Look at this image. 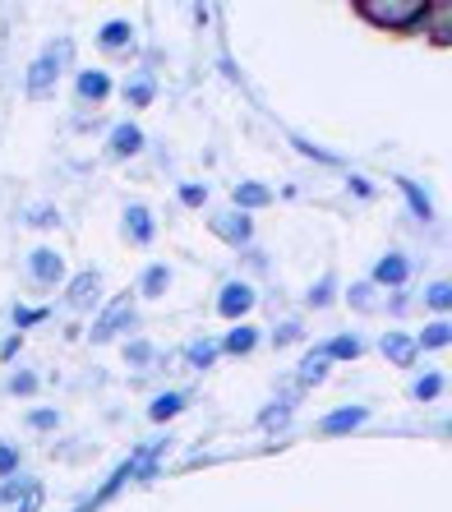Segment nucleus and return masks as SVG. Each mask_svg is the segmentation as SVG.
<instances>
[{"instance_id": "obj_24", "label": "nucleus", "mask_w": 452, "mask_h": 512, "mask_svg": "<svg viewBox=\"0 0 452 512\" xmlns=\"http://www.w3.org/2000/svg\"><path fill=\"white\" fill-rule=\"evenodd\" d=\"M291 406H296V397H286V402H277V406H263V411H259V425L263 429H282L286 416H291Z\"/></svg>"}, {"instance_id": "obj_14", "label": "nucleus", "mask_w": 452, "mask_h": 512, "mask_svg": "<svg viewBox=\"0 0 452 512\" xmlns=\"http://www.w3.org/2000/svg\"><path fill=\"white\" fill-rule=\"evenodd\" d=\"M134 42V28L125 24V19H111V24H102V33H97V47L102 51H125Z\"/></svg>"}, {"instance_id": "obj_4", "label": "nucleus", "mask_w": 452, "mask_h": 512, "mask_svg": "<svg viewBox=\"0 0 452 512\" xmlns=\"http://www.w3.org/2000/svg\"><path fill=\"white\" fill-rule=\"evenodd\" d=\"M254 286L250 282H226L222 291H217V314L222 319H245V314L254 310Z\"/></svg>"}, {"instance_id": "obj_5", "label": "nucleus", "mask_w": 452, "mask_h": 512, "mask_svg": "<svg viewBox=\"0 0 452 512\" xmlns=\"http://www.w3.org/2000/svg\"><path fill=\"white\" fill-rule=\"evenodd\" d=\"M28 273H33V282H42V286H60L65 282V263H60L56 250H33L28 254Z\"/></svg>"}, {"instance_id": "obj_22", "label": "nucleus", "mask_w": 452, "mask_h": 512, "mask_svg": "<svg viewBox=\"0 0 452 512\" xmlns=\"http://www.w3.org/2000/svg\"><path fill=\"white\" fill-rule=\"evenodd\" d=\"M443 383H448L443 374H420V379L411 383V397H416V402H434V397L443 393Z\"/></svg>"}, {"instance_id": "obj_19", "label": "nucleus", "mask_w": 452, "mask_h": 512, "mask_svg": "<svg viewBox=\"0 0 452 512\" xmlns=\"http://www.w3.org/2000/svg\"><path fill=\"white\" fill-rule=\"evenodd\" d=\"M319 351H323V356H328V360H356L360 351H365V346H360V337L342 333V337H333V342H323Z\"/></svg>"}, {"instance_id": "obj_23", "label": "nucleus", "mask_w": 452, "mask_h": 512, "mask_svg": "<svg viewBox=\"0 0 452 512\" xmlns=\"http://www.w3.org/2000/svg\"><path fill=\"white\" fill-rule=\"evenodd\" d=\"M448 337H452L448 323H429L425 333L416 337V351H439V346H448Z\"/></svg>"}, {"instance_id": "obj_9", "label": "nucleus", "mask_w": 452, "mask_h": 512, "mask_svg": "<svg viewBox=\"0 0 452 512\" xmlns=\"http://www.w3.org/2000/svg\"><path fill=\"white\" fill-rule=\"evenodd\" d=\"M97 296H102V273H97V268L79 273V277L70 282V291H65V300H70L74 310H84V305H93Z\"/></svg>"}, {"instance_id": "obj_25", "label": "nucleus", "mask_w": 452, "mask_h": 512, "mask_svg": "<svg viewBox=\"0 0 452 512\" xmlns=\"http://www.w3.org/2000/svg\"><path fill=\"white\" fill-rule=\"evenodd\" d=\"M323 379H328V356L314 351V356L300 365V383H323Z\"/></svg>"}, {"instance_id": "obj_38", "label": "nucleus", "mask_w": 452, "mask_h": 512, "mask_svg": "<svg viewBox=\"0 0 452 512\" xmlns=\"http://www.w3.org/2000/svg\"><path fill=\"white\" fill-rule=\"evenodd\" d=\"M28 222H33V227H56L60 217H56V208H33V213H28Z\"/></svg>"}, {"instance_id": "obj_7", "label": "nucleus", "mask_w": 452, "mask_h": 512, "mask_svg": "<svg viewBox=\"0 0 452 512\" xmlns=\"http://www.w3.org/2000/svg\"><path fill=\"white\" fill-rule=\"evenodd\" d=\"M379 351L388 360H393V365H402V370H411V365H416V337H406V333H383L379 337Z\"/></svg>"}, {"instance_id": "obj_33", "label": "nucleus", "mask_w": 452, "mask_h": 512, "mask_svg": "<svg viewBox=\"0 0 452 512\" xmlns=\"http://www.w3.org/2000/svg\"><path fill=\"white\" fill-rule=\"evenodd\" d=\"M125 360H130L134 370H143V365L153 360V346H148V342H130V346H125Z\"/></svg>"}, {"instance_id": "obj_2", "label": "nucleus", "mask_w": 452, "mask_h": 512, "mask_svg": "<svg viewBox=\"0 0 452 512\" xmlns=\"http://www.w3.org/2000/svg\"><path fill=\"white\" fill-rule=\"evenodd\" d=\"M70 42H56L51 51H42V56L28 65V97H47L51 88H56L60 70H65V60H70Z\"/></svg>"}, {"instance_id": "obj_10", "label": "nucleus", "mask_w": 452, "mask_h": 512, "mask_svg": "<svg viewBox=\"0 0 452 512\" xmlns=\"http://www.w3.org/2000/svg\"><path fill=\"white\" fill-rule=\"evenodd\" d=\"M125 231H130L134 245H153V231H157L153 213H148L143 203H130V208H125Z\"/></svg>"}, {"instance_id": "obj_16", "label": "nucleus", "mask_w": 452, "mask_h": 512, "mask_svg": "<svg viewBox=\"0 0 452 512\" xmlns=\"http://www.w3.org/2000/svg\"><path fill=\"white\" fill-rule=\"evenodd\" d=\"M185 406H190V397H185V393H162V397H153V402H148V416H153L157 425H162V420L180 416Z\"/></svg>"}, {"instance_id": "obj_31", "label": "nucleus", "mask_w": 452, "mask_h": 512, "mask_svg": "<svg viewBox=\"0 0 452 512\" xmlns=\"http://www.w3.org/2000/svg\"><path fill=\"white\" fill-rule=\"evenodd\" d=\"M14 512H42V485H28L19 499H14Z\"/></svg>"}, {"instance_id": "obj_18", "label": "nucleus", "mask_w": 452, "mask_h": 512, "mask_svg": "<svg viewBox=\"0 0 452 512\" xmlns=\"http://www.w3.org/2000/svg\"><path fill=\"white\" fill-rule=\"evenodd\" d=\"M171 286V273L162 268V263H153V268H143V277H139V296H148V300H157L162 291Z\"/></svg>"}, {"instance_id": "obj_30", "label": "nucleus", "mask_w": 452, "mask_h": 512, "mask_svg": "<svg viewBox=\"0 0 452 512\" xmlns=\"http://www.w3.org/2000/svg\"><path fill=\"white\" fill-rule=\"evenodd\" d=\"M28 485H33V480H24V476H10V480H0V508H5V503H14V499H19V494H24Z\"/></svg>"}, {"instance_id": "obj_41", "label": "nucleus", "mask_w": 452, "mask_h": 512, "mask_svg": "<svg viewBox=\"0 0 452 512\" xmlns=\"http://www.w3.org/2000/svg\"><path fill=\"white\" fill-rule=\"evenodd\" d=\"M74 512H93V508H88V503H79V508H74Z\"/></svg>"}, {"instance_id": "obj_20", "label": "nucleus", "mask_w": 452, "mask_h": 512, "mask_svg": "<svg viewBox=\"0 0 452 512\" xmlns=\"http://www.w3.org/2000/svg\"><path fill=\"white\" fill-rule=\"evenodd\" d=\"M397 185H402V194H406V203H411V213L420 217V222H429L434 217V208H429V194L420 190L416 180H406V176H397Z\"/></svg>"}, {"instance_id": "obj_32", "label": "nucleus", "mask_w": 452, "mask_h": 512, "mask_svg": "<svg viewBox=\"0 0 452 512\" xmlns=\"http://www.w3.org/2000/svg\"><path fill=\"white\" fill-rule=\"evenodd\" d=\"M333 277H323V282L319 286H314V291H310V296H305V300H310V305H314V310H323V305H333V296H337V291H333Z\"/></svg>"}, {"instance_id": "obj_36", "label": "nucleus", "mask_w": 452, "mask_h": 512, "mask_svg": "<svg viewBox=\"0 0 452 512\" xmlns=\"http://www.w3.org/2000/svg\"><path fill=\"white\" fill-rule=\"evenodd\" d=\"M42 319H51V310H24V305H14V323H19V328H33V323H42Z\"/></svg>"}, {"instance_id": "obj_34", "label": "nucleus", "mask_w": 452, "mask_h": 512, "mask_svg": "<svg viewBox=\"0 0 452 512\" xmlns=\"http://www.w3.org/2000/svg\"><path fill=\"white\" fill-rule=\"evenodd\" d=\"M429 310H448V305H452V291H448V282H434V286H429Z\"/></svg>"}, {"instance_id": "obj_12", "label": "nucleus", "mask_w": 452, "mask_h": 512, "mask_svg": "<svg viewBox=\"0 0 452 512\" xmlns=\"http://www.w3.org/2000/svg\"><path fill=\"white\" fill-rule=\"evenodd\" d=\"M139 153H143L139 125H116V130H111V157H139Z\"/></svg>"}, {"instance_id": "obj_37", "label": "nucleus", "mask_w": 452, "mask_h": 512, "mask_svg": "<svg viewBox=\"0 0 452 512\" xmlns=\"http://www.w3.org/2000/svg\"><path fill=\"white\" fill-rule=\"evenodd\" d=\"M28 425H33V429H56L60 425V411H33V416H28Z\"/></svg>"}, {"instance_id": "obj_1", "label": "nucleus", "mask_w": 452, "mask_h": 512, "mask_svg": "<svg viewBox=\"0 0 452 512\" xmlns=\"http://www.w3.org/2000/svg\"><path fill=\"white\" fill-rule=\"evenodd\" d=\"M360 14H365L369 24H383V28H416V24H425V5L420 0H365L360 5Z\"/></svg>"}, {"instance_id": "obj_17", "label": "nucleus", "mask_w": 452, "mask_h": 512, "mask_svg": "<svg viewBox=\"0 0 452 512\" xmlns=\"http://www.w3.org/2000/svg\"><path fill=\"white\" fill-rule=\"evenodd\" d=\"M254 346H259V333L254 328H231L226 342H217V351H231V356H250Z\"/></svg>"}, {"instance_id": "obj_6", "label": "nucleus", "mask_w": 452, "mask_h": 512, "mask_svg": "<svg viewBox=\"0 0 452 512\" xmlns=\"http://www.w3.org/2000/svg\"><path fill=\"white\" fill-rule=\"evenodd\" d=\"M369 420V406H337V411H328V416L319 420V434H351V429H360Z\"/></svg>"}, {"instance_id": "obj_21", "label": "nucleus", "mask_w": 452, "mask_h": 512, "mask_svg": "<svg viewBox=\"0 0 452 512\" xmlns=\"http://www.w3.org/2000/svg\"><path fill=\"white\" fill-rule=\"evenodd\" d=\"M125 102H134V107H148V102H153V74L143 70L139 79H130V84H125Z\"/></svg>"}, {"instance_id": "obj_39", "label": "nucleus", "mask_w": 452, "mask_h": 512, "mask_svg": "<svg viewBox=\"0 0 452 512\" xmlns=\"http://www.w3.org/2000/svg\"><path fill=\"white\" fill-rule=\"evenodd\" d=\"M296 337H300V323H286L282 333H277V342H296Z\"/></svg>"}, {"instance_id": "obj_35", "label": "nucleus", "mask_w": 452, "mask_h": 512, "mask_svg": "<svg viewBox=\"0 0 452 512\" xmlns=\"http://www.w3.org/2000/svg\"><path fill=\"white\" fill-rule=\"evenodd\" d=\"M180 203H185V208H203L208 190H203V185H180Z\"/></svg>"}, {"instance_id": "obj_26", "label": "nucleus", "mask_w": 452, "mask_h": 512, "mask_svg": "<svg viewBox=\"0 0 452 512\" xmlns=\"http://www.w3.org/2000/svg\"><path fill=\"white\" fill-rule=\"evenodd\" d=\"M346 300L356 305V310H374V282H356V286H346Z\"/></svg>"}, {"instance_id": "obj_13", "label": "nucleus", "mask_w": 452, "mask_h": 512, "mask_svg": "<svg viewBox=\"0 0 452 512\" xmlns=\"http://www.w3.org/2000/svg\"><path fill=\"white\" fill-rule=\"evenodd\" d=\"M213 231L231 245H245L250 240V213H226V217H213Z\"/></svg>"}, {"instance_id": "obj_8", "label": "nucleus", "mask_w": 452, "mask_h": 512, "mask_svg": "<svg viewBox=\"0 0 452 512\" xmlns=\"http://www.w3.org/2000/svg\"><path fill=\"white\" fill-rule=\"evenodd\" d=\"M406 277H411V259L406 254H383L374 263V286H406Z\"/></svg>"}, {"instance_id": "obj_3", "label": "nucleus", "mask_w": 452, "mask_h": 512, "mask_svg": "<svg viewBox=\"0 0 452 512\" xmlns=\"http://www.w3.org/2000/svg\"><path fill=\"white\" fill-rule=\"evenodd\" d=\"M130 323H134V296H120V300H111L107 310H102V319L88 328V342H93V346L111 342V337H120Z\"/></svg>"}, {"instance_id": "obj_28", "label": "nucleus", "mask_w": 452, "mask_h": 512, "mask_svg": "<svg viewBox=\"0 0 452 512\" xmlns=\"http://www.w3.org/2000/svg\"><path fill=\"white\" fill-rule=\"evenodd\" d=\"M213 360H217V342H194L190 346V365H194V370H208Z\"/></svg>"}, {"instance_id": "obj_27", "label": "nucleus", "mask_w": 452, "mask_h": 512, "mask_svg": "<svg viewBox=\"0 0 452 512\" xmlns=\"http://www.w3.org/2000/svg\"><path fill=\"white\" fill-rule=\"evenodd\" d=\"M10 476H19V448L0 439V480H10Z\"/></svg>"}, {"instance_id": "obj_29", "label": "nucleus", "mask_w": 452, "mask_h": 512, "mask_svg": "<svg viewBox=\"0 0 452 512\" xmlns=\"http://www.w3.org/2000/svg\"><path fill=\"white\" fill-rule=\"evenodd\" d=\"M37 393V374L33 370H19L10 379V397H33Z\"/></svg>"}, {"instance_id": "obj_40", "label": "nucleus", "mask_w": 452, "mask_h": 512, "mask_svg": "<svg viewBox=\"0 0 452 512\" xmlns=\"http://www.w3.org/2000/svg\"><path fill=\"white\" fill-rule=\"evenodd\" d=\"M346 185H351V190H356L360 199H369V194H374V190H369V185H365V180H360V176H351V180H346Z\"/></svg>"}, {"instance_id": "obj_11", "label": "nucleus", "mask_w": 452, "mask_h": 512, "mask_svg": "<svg viewBox=\"0 0 452 512\" xmlns=\"http://www.w3.org/2000/svg\"><path fill=\"white\" fill-rule=\"evenodd\" d=\"M74 88H79V97H84V102H107V97H111V79L102 70H79Z\"/></svg>"}, {"instance_id": "obj_15", "label": "nucleus", "mask_w": 452, "mask_h": 512, "mask_svg": "<svg viewBox=\"0 0 452 512\" xmlns=\"http://www.w3.org/2000/svg\"><path fill=\"white\" fill-rule=\"evenodd\" d=\"M263 203H273V190H268V185H254V180L236 185V213H254Z\"/></svg>"}]
</instances>
